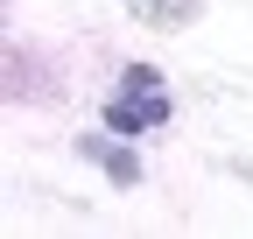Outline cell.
Instances as JSON below:
<instances>
[{
  "label": "cell",
  "mask_w": 253,
  "mask_h": 239,
  "mask_svg": "<svg viewBox=\"0 0 253 239\" xmlns=\"http://www.w3.org/2000/svg\"><path fill=\"white\" fill-rule=\"evenodd\" d=\"M106 120H113V134L162 127V120H169V92H162V78H155L148 64H134V71H126V92L106 106Z\"/></svg>",
  "instance_id": "cell-1"
},
{
  "label": "cell",
  "mask_w": 253,
  "mask_h": 239,
  "mask_svg": "<svg viewBox=\"0 0 253 239\" xmlns=\"http://www.w3.org/2000/svg\"><path fill=\"white\" fill-rule=\"evenodd\" d=\"M84 155H91V162H106V169H113V183H134V176H141V162L126 155V148H106V141H84Z\"/></svg>",
  "instance_id": "cell-2"
}]
</instances>
